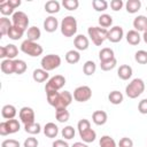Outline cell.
Returning a JSON list of instances; mask_svg holds the SVG:
<instances>
[{
  "label": "cell",
  "mask_w": 147,
  "mask_h": 147,
  "mask_svg": "<svg viewBox=\"0 0 147 147\" xmlns=\"http://www.w3.org/2000/svg\"><path fill=\"white\" fill-rule=\"evenodd\" d=\"M145 91V83L141 78H134L132 79L125 87V94L130 99H136L139 95L142 94Z\"/></svg>",
  "instance_id": "1"
},
{
  "label": "cell",
  "mask_w": 147,
  "mask_h": 147,
  "mask_svg": "<svg viewBox=\"0 0 147 147\" xmlns=\"http://www.w3.org/2000/svg\"><path fill=\"white\" fill-rule=\"evenodd\" d=\"M87 33L95 46H101L108 38V29H103L101 26H90L87 29Z\"/></svg>",
  "instance_id": "2"
},
{
  "label": "cell",
  "mask_w": 147,
  "mask_h": 147,
  "mask_svg": "<svg viewBox=\"0 0 147 147\" xmlns=\"http://www.w3.org/2000/svg\"><path fill=\"white\" fill-rule=\"evenodd\" d=\"M60 29H61V33L64 37L67 38L74 37L77 32V20L71 15L65 16L61 22Z\"/></svg>",
  "instance_id": "3"
},
{
  "label": "cell",
  "mask_w": 147,
  "mask_h": 147,
  "mask_svg": "<svg viewBox=\"0 0 147 147\" xmlns=\"http://www.w3.org/2000/svg\"><path fill=\"white\" fill-rule=\"evenodd\" d=\"M21 51H22L24 54H26V55H29V56H32V57H37V56L41 55L42 52H44L42 47H41L38 42H36V41H30V40H28V39H25V40L21 44Z\"/></svg>",
  "instance_id": "4"
},
{
  "label": "cell",
  "mask_w": 147,
  "mask_h": 147,
  "mask_svg": "<svg viewBox=\"0 0 147 147\" xmlns=\"http://www.w3.org/2000/svg\"><path fill=\"white\" fill-rule=\"evenodd\" d=\"M41 68L46 71H52L61 65V57L57 54H48L45 55L40 61Z\"/></svg>",
  "instance_id": "5"
},
{
  "label": "cell",
  "mask_w": 147,
  "mask_h": 147,
  "mask_svg": "<svg viewBox=\"0 0 147 147\" xmlns=\"http://www.w3.org/2000/svg\"><path fill=\"white\" fill-rule=\"evenodd\" d=\"M72 96L77 102H86L92 98V90L87 85L78 86L75 88Z\"/></svg>",
  "instance_id": "6"
},
{
  "label": "cell",
  "mask_w": 147,
  "mask_h": 147,
  "mask_svg": "<svg viewBox=\"0 0 147 147\" xmlns=\"http://www.w3.org/2000/svg\"><path fill=\"white\" fill-rule=\"evenodd\" d=\"M11 23L14 26H16L25 32V30L29 26V17L24 11L18 10V11H15L14 15L11 16Z\"/></svg>",
  "instance_id": "7"
},
{
  "label": "cell",
  "mask_w": 147,
  "mask_h": 147,
  "mask_svg": "<svg viewBox=\"0 0 147 147\" xmlns=\"http://www.w3.org/2000/svg\"><path fill=\"white\" fill-rule=\"evenodd\" d=\"M65 85V78L62 75H55L54 77L49 78L48 82L46 83L45 91L51 92V91H59Z\"/></svg>",
  "instance_id": "8"
},
{
  "label": "cell",
  "mask_w": 147,
  "mask_h": 147,
  "mask_svg": "<svg viewBox=\"0 0 147 147\" xmlns=\"http://www.w3.org/2000/svg\"><path fill=\"white\" fill-rule=\"evenodd\" d=\"M74 96L72 94L69 92V91H63V92H60L59 93V96L56 99V102H55V110H59V109H67V107L71 103Z\"/></svg>",
  "instance_id": "9"
},
{
  "label": "cell",
  "mask_w": 147,
  "mask_h": 147,
  "mask_svg": "<svg viewBox=\"0 0 147 147\" xmlns=\"http://www.w3.org/2000/svg\"><path fill=\"white\" fill-rule=\"evenodd\" d=\"M18 116H20L21 122H22L24 125L36 122V121H34V118H36V116H34V110H33L31 107H22V108L20 109Z\"/></svg>",
  "instance_id": "10"
},
{
  "label": "cell",
  "mask_w": 147,
  "mask_h": 147,
  "mask_svg": "<svg viewBox=\"0 0 147 147\" xmlns=\"http://www.w3.org/2000/svg\"><path fill=\"white\" fill-rule=\"evenodd\" d=\"M17 54H18V48L14 44H9L0 47V57L3 60L5 59L14 60L17 56Z\"/></svg>",
  "instance_id": "11"
},
{
  "label": "cell",
  "mask_w": 147,
  "mask_h": 147,
  "mask_svg": "<svg viewBox=\"0 0 147 147\" xmlns=\"http://www.w3.org/2000/svg\"><path fill=\"white\" fill-rule=\"evenodd\" d=\"M123 37H124V31H123L122 26L116 25V26L110 28V30H108V38L107 39L110 42H114V44L119 42L123 39Z\"/></svg>",
  "instance_id": "12"
},
{
  "label": "cell",
  "mask_w": 147,
  "mask_h": 147,
  "mask_svg": "<svg viewBox=\"0 0 147 147\" xmlns=\"http://www.w3.org/2000/svg\"><path fill=\"white\" fill-rule=\"evenodd\" d=\"M74 45L77 51H86L90 46V40L84 34H77L74 39Z\"/></svg>",
  "instance_id": "13"
},
{
  "label": "cell",
  "mask_w": 147,
  "mask_h": 147,
  "mask_svg": "<svg viewBox=\"0 0 147 147\" xmlns=\"http://www.w3.org/2000/svg\"><path fill=\"white\" fill-rule=\"evenodd\" d=\"M57 28H59V21H57V18L55 16L49 15L48 17L45 18V21H44V29H45L46 32H49V33L55 32Z\"/></svg>",
  "instance_id": "14"
},
{
  "label": "cell",
  "mask_w": 147,
  "mask_h": 147,
  "mask_svg": "<svg viewBox=\"0 0 147 147\" xmlns=\"http://www.w3.org/2000/svg\"><path fill=\"white\" fill-rule=\"evenodd\" d=\"M44 134L47 137V138H56L57 134H59V127L55 123L53 122H48L45 124L44 126Z\"/></svg>",
  "instance_id": "15"
},
{
  "label": "cell",
  "mask_w": 147,
  "mask_h": 147,
  "mask_svg": "<svg viewBox=\"0 0 147 147\" xmlns=\"http://www.w3.org/2000/svg\"><path fill=\"white\" fill-rule=\"evenodd\" d=\"M108 119V115L103 110H95L92 114V121L95 125H103Z\"/></svg>",
  "instance_id": "16"
},
{
  "label": "cell",
  "mask_w": 147,
  "mask_h": 147,
  "mask_svg": "<svg viewBox=\"0 0 147 147\" xmlns=\"http://www.w3.org/2000/svg\"><path fill=\"white\" fill-rule=\"evenodd\" d=\"M133 28L136 31H146L147 30V17L144 15H138L133 20Z\"/></svg>",
  "instance_id": "17"
},
{
  "label": "cell",
  "mask_w": 147,
  "mask_h": 147,
  "mask_svg": "<svg viewBox=\"0 0 147 147\" xmlns=\"http://www.w3.org/2000/svg\"><path fill=\"white\" fill-rule=\"evenodd\" d=\"M117 76L122 80L130 79L132 77V68L129 64H122V65H119V68L117 70Z\"/></svg>",
  "instance_id": "18"
},
{
  "label": "cell",
  "mask_w": 147,
  "mask_h": 147,
  "mask_svg": "<svg viewBox=\"0 0 147 147\" xmlns=\"http://www.w3.org/2000/svg\"><path fill=\"white\" fill-rule=\"evenodd\" d=\"M141 38H142V37L140 36V33H139L138 31H136V30H129L127 33H126V36H125L126 41H127L130 45H132V46L138 45V44L141 41Z\"/></svg>",
  "instance_id": "19"
},
{
  "label": "cell",
  "mask_w": 147,
  "mask_h": 147,
  "mask_svg": "<svg viewBox=\"0 0 147 147\" xmlns=\"http://www.w3.org/2000/svg\"><path fill=\"white\" fill-rule=\"evenodd\" d=\"M0 68L1 71L6 75H11L15 74V65H14V60H9V59H5L1 61L0 63Z\"/></svg>",
  "instance_id": "20"
},
{
  "label": "cell",
  "mask_w": 147,
  "mask_h": 147,
  "mask_svg": "<svg viewBox=\"0 0 147 147\" xmlns=\"http://www.w3.org/2000/svg\"><path fill=\"white\" fill-rule=\"evenodd\" d=\"M16 114H17V110H16L15 106H13V105H5L2 107V109H1V115L6 119H13V118H15Z\"/></svg>",
  "instance_id": "21"
},
{
  "label": "cell",
  "mask_w": 147,
  "mask_h": 147,
  "mask_svg": "<svg viewBox=\"0 0 147 147\" xmlns=\"http://www.w3.org/2000/svg\"><path fill=\"white\" fill-rule=\"evenodd\" d=\"M48 77H49L48 71L44 70L42 68H39V69H34V70H33L32 78H33V80L37 82V83H42V82L47 80Z\"/></svg>",
  "instance_id": "22"
},
{
  "label": "cell",
  "mask_w": 147,
  "mask_h": 147,
  "mask_svg": "<svg viewBox=\"0 0 147 147\" xmlns=\"http://www.w3.org/2000/svg\"><path fill=\"white\" fill-rule=\"evenodd\" d=\"M79 137L82 138L83 142L85 144H90V142H93L96 138V132L92 129H87L83 132H79Z\"/></svg>",
  "instance_id": "23"
},
{
  "label": "cell",
  "mask_w": 147,
  "mask_h": 147,
  "mask_svg": "<svg viewBox=\"0 0 147 147\" xmlns=\"http://www.w3.org/2000/svg\"><path fill=\"white\" fill-rule=\"evenodd\" d=\"M11 26H13L11 21H10L9 18L2 16V17L0 18V34H1V37L7 36V34H8V31L10 30Z\"/></svg>",
  "instance_id": "24"
},
{
  "label": "cell",
  "mask_w": 147,
  "mask_h": 147,
  "mask_svg": "<svg viewBox=\"0 0 147 147\" xmlns=\"http://www.w3.org/2000/svg\"><path fill=\"white\" fill-rule=\"evenodd\" d=\"M80 60V54L77 49H70L65 53V61L69 64H76Z\"/></svg>",
  "instance_id": "25"
},
{
  "label": "cell",
  "mask_w": 147,
  "mask_h": 147,
  "mask_svg": "<svg viewBox=\"0 0 147 147\" xmlns=\"http://www.w3.org/2000/svg\"><path fill=\"white\" fill-rule=\"evenodd\" d=\"M125 8L129 14H136L141 8V1L140 0H127L125 3Z\"/></svg>",
  "instance_id": "26"
},
{
  "label": "cell",
  "mask_w": 147,
  "mask_h": 147,
  "mask_svg": "<svg viewBox=\"0 0 147 147\" xmlns=\"http://www.w3.org/2000/svg\"><path fill=\"white\" fill-rule=\"evenodd\" d=\"M60 7H61V5H60V2L56 1V0H49V1H47V2L45 3V10H46L48 14H51V15L59 13V11H60Z\"/></svg>",
  "instance_id": "27"
},
{
  "label": "cell",
  "mask_w": 147,
  "mask_h": 147,
  "mask_svg": "<svg viewBox=\"0 0 147 147\" xmlns=\"http://www.w3.org/2000/svg\"><path fill=\"white\" fill-rule=\"evenodd\" d=\"M41 37V32L40 29L37 26H31L26 31V39L30 41H37L39 38Z\"/></svg>",
  "instance_id": "28"
},
{
  "label": "cell",
  "mask_w": 147,
  "mask_h": 147,
  "mask_svg": "<svg viewBox=\"0 0 147 147\" xmlns=\"http://www.w3.org/2000/svg\"><path fill=\"white\" fill-rule=\"evenodd\" d=\"M114 57H115L114 51L111 48H109V47H105V48H102L99 52V60H100V62L109 61V60H111Z\"/></svg>",
  "instance_id": "29"
},
{
  "label": "cell",
  "mask_w": 147,
  "mask_h": 147,
  "mask_svg": "<svg viewBox=\"0 0 147 147\" xmlns=\"http://www.w3.org/2000/svg\"><path fill=\"white\" fill-rule=\"evenodd\" d=\"M123 99H124V96H123L122 92H119V91H111L108 94V100L113 105H121L123 102Z\"/></svg>",
  "instance_id": "30"
},
{
  "label": "cell",
  "mask_w": 147,
  "mask_h": 147,
  "mask_svg": "<svg viewBox=\"0 0 147 147\" xmlns=\"http://www.w3.org/2000/svg\"><path fill=\"white\" fill-rule=\"evenodd\" d=\"M98 22H99V25H100L101 28L107 29V28L111 26V24H113V17H111L109 14H101V15L99 16Z\"/></svg>",
  "instance_id": "31"
},
{
  "label": "cell",
  "mask_w": 147,
  "mask_h": 147,
  "mask_svg": "<svg viewBox=\"0 0 147 147\" xmlns=\"http://www.w3.org/2000/svg\"><path fill=\"white\" fill-rule=\"evenodd\" d=\"M24 130H25L26 133H29V134H31V136H34V134L40 133V131H41V126H40L39 123L33 122V123H30V124L24 125Z\"/></svg>",
  "instance_id": "32"
},
{
  "label": "cell",
  "mask_w": 147,
  "mask_h": 147,
  "mask_svg": "<svg viewBox=\"0 0 147 147\" xmlns=\"http://www.w3.org/2000/svg\"><path fill=\"white\" fill-rule=\"evenodd\" d=\"M95 70H96V64L94 61H91V60L86 61L83 65V72L86 76H92L95 72Z\"/></svg>",
  "instance_id": "33"
},
{
  "label": "cell",
  "mask_w": 147,
  "mask_h": 147,
  "mask_svg": "<svg viewBox=\"0 0 147 147\" xmlns=\"http://www.w3.org/2000/svg\"><path fill=\"white\" fill-rule=\"evenodd\" d=\"M14 65H15V74L16 75H22L28 69V65H26L24 60H20V59L14 60Z\"/></svg>",
  "instance_id": "34"
},
{
  "label": "cell",
  "mask_w": 147,
  "mask_h": 147,
  "mask_svg": "<svg viewBox=\"0 0 147 147\" xmlns=\"http://www.w3.org/2000/svg\"><path fill=\"white\" fill-rule=\"evenodd\" d=\"M55 117H56L57 122L65 123L70 118V113L67 109H59V110H55Z\"/></svg>",
  "instance_id": "35"
},
{
  "label": "cell",
  "mask_w": 147,
  "mask_h": 147,
  "mask_svg": "<svg viewBox=\"0 0 147 147\" xmlns=\"http://www.w3.org/2000/svg\"><path fill=\"white\" fill-rule=\"evenodd\" d=\"M23 34H24V31L23 30H21V29H18V28H16V26H11L10 28V30L8 31V37L10 38V39H13V40H18V39H21L22 37H23Z\"/></svg>",
  "instance_id": "36"
},
{
  "label": "cell",
  "mask_w": 147,
  "mask_h": 147,
  "mask_svg": "<svg viewBox=\"0 0 147 147\" xmlns=\"http://www.w3.org/2000/svg\"><path fill=\"white\" fill-rule=\"evenodd\" d=\"M100 147H117L115 140L110 136H102L99 141Z\"/></svg>",
  "instance_id": "37"
},
{
  "label": "cell",
  "mask_w": 147,
  "mask_h": 147,
  "mask_svg": "<svg viewBox=\"0 0 147 147\" xmlns=\"http://www.w3.org/2000/svg\"><path fill=\"white\" fill-rule=\"evenodd\" d=\"M0 13L6 17V16H8V15H14V8L9 5V2L8 1H3V2H1L0 3Z\"/></svg>",
  "instance_id": "38"
},
{
  "label": "cell",
  "mask_w": 147,
  "mask_h": 147,
  "mask_svg": "<svg viewBox=\"0 0 147 147\" xmlns=\"http://www.w3.org/2000/svg\"><path fill=\"white\" fill-rule=\"evenodd\" d=\"M134 60L139 64H147V51L144 49L137 51L134 54Z\"/></svg>",
  "instance_id": "39"
},
{
  "label": "cell",
  "mask_w": 147,
  "mask_h": 147,
  "mask_svg": "<svg viewBox=\"0 0 147 147\" xmlns=\"http://www.w3.org/2000/svg\"><path fill=\"white\" fill-rule=\"evenodd\" d=\"M92 6L95 11H105L108 8V2L106 0H93Z\"/></svg>",
  "instance_id": "40"
},
{
  "label": "cell",
  "mask_w": 147,
  "mask_h": 147,
  "mask_svg": "<svg viewBox=\"0 0 147 147\" xmlns=\"http://www.w3.org/2000/svg\"><path fill=\"white\" fill-rule=\"evenodd\" d=\"M117 64V60L116 57L109 60V61H105V62H100V68L101 70L103 71H109V70H113Z\"/></svg>",
  "instance_id": "41"
},
{
  "label": "cell",
  "mask_w": 147,
  "mask_h": 147,
  "mask_svg": "<svg viewBox=\"0 0 147 147\" xmlns=\"http://www.w3.org/2000/svg\"><path fill=\"white\" fill-rule=\"evenodd\" d=\"M75 133H76V131H75V129H74L71 125H67V126H64V127L62 129V131H61L62 137H63L64 139H67V140L72 139V138L75 137Z\"/></svg>",
  "instance_id": "42"
},
{
  "label": "cell",
  "mask_w": 147,
  "mask_h": 147,
  "mask_svg": "<svg viewBox=\"0 0 147 147\" xmlns=\"http://www.w3.org/2000/svg\"><path fill=\"white\" fill-rule=\"evenodd\" d=\"M7 125H8V129H9L10 134L18 132L20 129H21L20 122H18L17 119H15V118H13V119H7Z\"/></svg>",
  "instance_id": "43"
},
{
  "label": "cell",
  "mask_w": 147,
  "mask_h": 147,
  "mask_svg": "<svg viewBox=\"0 0 147 147\" xmlns=\"http://www.w3.org/2000/svg\"><path fill=\"white\" fill-rule=\"evenodd\" d=\"M62 6L68 10H76L79 7V1L78 0H63Z\"/></svg>",
  "instance_id": "44"
},
{
  "label": "cell",
  "mask_w": 147,
  "mask_h": 147,
  "mask_svg": "<svg viewBox=\"0 0 147 147\" xmlns=\"http://www.w3.org/2000/svg\"><path fill=\"white\" fill-rule=\"evenodd\" d=\"M77 129H78V132H83V131H85V130H87V129H91V123H90V121L86 119V118L80 119V121L78 122V124H77Z\"/></svg>",
  "instance_id": "45"
},
{
  "label": "cell",
  "mask_w": 147,
  "mask_h": 147,
  "mask_svg": "<svg viewBox=\"0 0 147 147\" xmlns=\"http://www.w3.org/2000/svg\"><path fill=\"white\" fill-rule=\"evenodd\" d=\"M38 145H39V141H38V139L34 138L33 136L28 137V138L24 140V142H23V146H24V147H38Z\"/></svg>",
  "instance_id": "46"
},
{
  "label": "cell",
  "mask_w": 147,
  "mask_h": 147,
  "mask_svg": "<svg viewBox=\"0 0 147 147\" xmlns=\"http://www.w3.org/2000/svg\"><path fill=\"white\" fill-rule=\"evenodd\" d=\"M1 147H21V144L15 139H6L1 142Z\"/></svg>",
  "instance_id": "47"
},
{
  "label": "cell",
  "mask_w": 147,
  "mask_h": 147,
  "mask_svg": "<svg viewBox=\"0 0 147 147\" xmlns=\"http://www.w3.org/2000/svg\"><path fill=\"white\" fill-rule=\"evenodd\" d=\"M123 1L122 0H111L110 1V8L114 10V11H118L122 9L123 7Z\"/></svg>",
  "instance_id": "48"
},
{
  "label": "cell",
  "mask_w": 147,
  "mask_h": 147,
  "mask_svg": "<svg viewBox=\"0 0 147 147\" xmlns=\"http://www.w3.org/2000/svg\"><path fill=\"white\" fill-rule=\"evenodd\" d=\"M118 147H133V141H132V139H130L127 137H124L119 140Z\"/></svg>",
  "instance_id": "49"
},
{
  "label": "cell",
  "mask_w": 147,
  "mask_h": 147,
  "mask_svg": "<svg viewBox=\"0 0 147 147\" xmlns=\"http://www.w3.org/2000/svg\"><path fill=\"white\" fill-rule=\"evenodd\" d=\"M138 111L142 115L147 114V99H142L141 101H139L138 103Z\"/></svg>",
  "instance_id": "50"
},
{
  "label": "cell",
  "mask_w": 147,
  "mask_h": 147,
  "mask_svg": "<svg viewBox=\"0 0 147 147\" xmlns=\"http://www.w3.org/2000/svg\"><path fill=\"white\" fill-rule=\"evenodd\" d=\"M8 134H10V132H9V129H8V125H7V121L1 122L0 123V136L5 137V136H8Z\"/></svg>",
  "instance_id": "51"
},
{
  "label": "cell",
  "mask_w": 147,
  "mask_h": 147,
  "mask_svg": "<svg viewBox=\"0 0 147 147\" xmlns=\"http://www.w3.org/2000/svg\"><path fill=\"white\" fill-rule=\"evenodd\" d=\"M52 147H69V145L67 141H64L62 139H56L55 141H53Z\"/></svg>",
  "instance_id": "52"
},
{
  "label": "cell",
  "mask_w": 147,
  "mask_h": 147,
  "mask_svg": "<svg viewBox=\"0 0 147 147\" xmlns=\"http://www.w3.org/2000/svg\"><path fill=\"white\" fill-rule=\"evenodd\" d=\"M7 1L9 2V5H10L14 9H16L17 7L21 6V0H7Z\"/></svg>",
  "instance_id": "53"
},
{
  "label": "cell",
  "mask_w": 147,
  "mask_h": 147,
  "mask_svg": "<svg viewBox=\"0 0 147 147\" xmlns=\"http://www.w3.org/2000/svg\"><path fill=\"white\" fill-rule=\"evenodd\" d=\"M71 147H88L85 142H80V141H77V142H75Z\"/></svg>",
  "instance_id": "54"
},
{
  "label": "cell",
  "mask_w": 147,
  "mask_h": 147,
  "mask_svg": "<svg viewBox=\"0 0 147 147\" xmlns=\"http://www.w3.org/2000/svg\"><path fill=\"white\" fill-rule=\"evenodd\" d=\"M142 39H144V41L147 44V30H146V31H144V34H142Z\"/></svg>",
  "instance_id": "55"
},
{
  "label": "cell",
  "mask_w": 147,
  "mask_h": 147,
  "mask_svg": "<svg viewBox=\"0 0 147 147\" xmlns=\"http://www.w3.org/2000/svg\"><path fill=\"white\" fill-rule=\"evenodd\" d=\"M146 10H147V7H146Z\"/></svg>",
  "instance_id": "56"
}]
</instances>
